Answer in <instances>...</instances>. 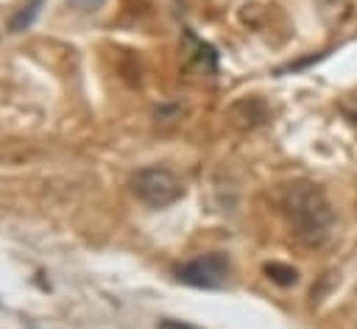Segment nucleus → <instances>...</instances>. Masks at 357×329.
Instances as JSON below:
<instances>
[{
    "label": "nucleus",
    "instance_id": "obj_1",
    "mask_svg": "<svg viewBox=\"0 0 357 329\" xmlns=\"http://www.w3.org/2000/svg\"><path fill=\"white\" fill-rule=\"evenodd\" d=\"M279 206H282V215L287 217L290 234L301 245L318 248L332 237L335 209H332L326 192L315 181H290V184H284Z\"/></svg>",
    "mask_w": 357,
    "mask_h": 329
},
{
    "label": "nucleus",
    "instance_id": "obj_2",
    "mask_svg": "<svg viewBox=\"0 0 357 329\" xmlns=\"http://www.w3.org/2000/svg\"><path fill=\"white\" fill-rule=\"evenodd\" d=\"M131 190L142 204H148L153 209H162V206H167V204H173L184 195L181 181L167 167H142V170H137L134 178H131Z\"/></svg>",
    "mask_w": 357,
    "mask_h": 329
},
{
    "label": "nucleus",
    "instance_id": "obj_3",
    "mask_svg": "<svg viewBox=\"0 0 357 329\" xmlns=\"http://www.w3.org/2000/svg\"><path fill=\"white\" fill-rule=\"evenodd\" d=\"M178 282L192 287H220L229 276V257L226 254H204L178 268Z\"/></svg>",
    "mask_w": 357,
    "mask_h": 329
},
{
    "label": "nucleus",
    "instance_id": "obj_4",
    "mask_svg": "<svg viewBox=\"0 0 357 329\" xmlns=\"http://www.w3.org/2000/svg\"><path fill=\"white\" fill-rule=\"evenodd\" d=\"M229 117L240 125V128H254V125H262L268 117H271V109L262 98H240L237 103L229 106Z\"/></svg>",
    "mask_w": 357,
    "mask_h": 329
},
{
    "label": "nucleus",
    "instance_id": "obj_5",
    "mask_svg": "<svg viewBox=\"0 0 357 329\" xmlns=\"http://www.w3.org/2000/svg\"><path fill=\"white\" fill-rule=\"evenodd\" d=\"M265 276L271 282H276L279 287H290L298 282V270L293 265H284V262H268L265 265Z\"/></svg>",
    "mask_w": 357,
    "mask_h": 329
},
{
    "label": "nucleus",
    "instance_id": "obj_6",
    "mask_svg": "<svg viewBox=\"0 0 357 329\" xmlns=\"http://www.w3.org/2000/svg\"><path fill=\"white\" fill-rule=\"evenodd\" d=\"M39 6H42V0H33L31 6H22V8H20V14L11 20V31H22V28H28V25H31V20L36 17Z\"/></svg>",
    "mask_w": 357,
    "mask_h": 329
},
{
    "label": "nucleus",
    "instance_id": "obj_7",
    "mask_svg": "<svg viewBox=\"0 0 357 329\" xmlns=\"http://www.w3.org/2000/svg\"><path fill=\"white\" fill-rule=\"evenodd\" d=\"M337 109H340V114H343L349 123L357 125V92H354V95H343V98L337 100Z\"/></svg>",
    "mask_w": 357,
    "mask_h": 329
},
{
    "label": "nucleus",
    "instance_id": "obj_8",
    "mask_svg": "<svg viewBox=\"0 0 357 329\" xmlns=\"http://www.w3.org/2000/svg\"><path fill=\"white\" fill-rule=\"evenodd\" d=\"M75 8H81V11H98L100 6H103V0H70Z\"/></svg>",
    "mask_w": 357,
    "mask_h": 329
}]
</instances>
